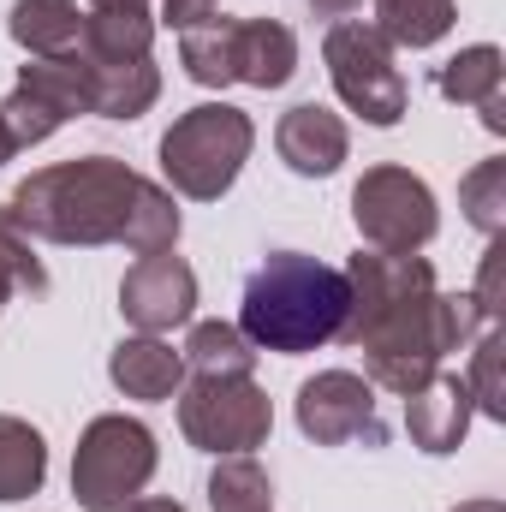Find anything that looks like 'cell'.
Returning a JSON list of instances; mask_svg holds the SVG:
<instances>
[{
    "instance_id": "6da1fadb",
    "label": "cell",
    "mask_w": 506,
    "mask_h": 512,
    "mask_svg": "<svg viewBox=\"0 0 506 512\" xmlns=\"http://www.w3.org/2000/svg\"><path fill=\"white\" fill-rule=\"evenodd\" d=\"M18 227L48 245H126L137 256L173 251L179 245V203L155 179L131 173L114 155H84V161H54L30 173L12 203Z\"/></svg>"
},
{
    "instance_id": "7a4b0ae2",
    "label": "cell",
    "mask_w": 506,
    "mask_h": 512,
    "mask_svg": "<svg viewBox=\"0 0 506 512\" xmlns=\"http://www.w3.org/2000/svg\"><path fill=\"white\" fill-rule=\"evenodd\" d=\"M346 322V274L316 262L304 251H274L251 280H245V304H239V334L256 352H316L328 340H340Z\"/></svg>"
},
{
    "instance_id": "3957f363",
    "label": "cell",
    "mask_w": 506,
    "mask_h": 512,
    "mask_svg": "<svg viewBox=\"0 0 506 512\" xmlns=\"http://www.w3.org/2000/svg\"><path fill=\"white\" fill-rule=\"evenodd\" d=\"M251 143H256V126L251 114L227 108V102H203L191 114H179L167 137H161V173L179 197L191 203H215L233 191L239 167L251 161Z\"/></svg>"
},
{
    "instance_id": "277c9868",
    "label": "cell",
    "mask_w": 506,
    "mask_h": 512,
    "mask_svg": "<svg viewBox=\"0 0 506 512\" xmlns=\"http://www.w3.org/2000/svg\"><path fill=\"white\" fill-rule=\"evenodd\" d=\"M155 435L126 417V411H108L96 417L84 435H78V459H72V495L84 512H126L149 477H155Z\"/></svg>"
},
{
    "instance_id": "5b68a950",
    "label": "cell",
    "mask_w": 506,
    "mask_h": 512,
    "mask_svg": "<svg viewBox=\"0 0 506 512\" xmlns=\"http://www.w3.org/2000/svg\"><path fill=\"white\" fill-rule=\"evenodd\" d=\"M179 429L191 447L233 459L268 441L274 405L251 376H191V387H179Z\"/></svg>"
},
{
    "instance_id": "8992f818",
    "label": "cell",
    "mask_w": 506,
    "mask_h": 512,
    "mask_svg": "<svg viewBox=\"0 0 506 512\" xmlns=\"http://www.w3.org/2000/svg\"><path fill=\"white\" fill-rule=\"evenodd\" d=\"M322 60H328V78L340 90V102L352 114H364L370 126H399L405 114V78L393 66V42L381 36L376 24L364 18H340L322 42Z\"/></svg>"
},
{
    "instance_id": "52a82bcc",
    "label": "cell",
    "mask_w": 506,
    "mask_h": 512,
    "mask_svg": "<svg viewBox=\"0 0 506 512\" xmlns=\"http://www.w3.org/2000/svg\"><path fill=\"white\" fill-rule=\"evenodd\" d=\"M352 221H358L364 251H387V256H417L441 227L435 191L411 167H370L352 185Z\"/></svg>"
},
{
    "instance_id": "ba28073f",
    "label": "cell",
    "mask_w": 506,
    "mask_h": 512,
    "mask_svg": "<svg viewBox=\"0 0 506 512\" xmlns=\"http://www.w3.org/2000/svg\"><path fill=\"white\" fill-rule=\"evenodd\" d=\"M298 429L316 447H346V441H381L376 423V387L352 370H322L298 387Z\"/></svg>"
},
{
    "instance_id": "9c48e42d",
    "label": "cell",
    "mask_w": 506,
    "mask_h": 512,
    "mask_svg": "<svg viewBox=\"0 0 506 512\" xmlns=\"http://www.w3.org/2000/svg\"><path fill=\"white\" fill-rule=\"evenodd\" d=\"M197 310V274L191 262L173 251L137 256L120 280V316L137 334H173L179 322H191Z\"/></svg>"
},
{
    "instance_id": "30bf717a",
    "label": "cell",
    "mask_w": 506,
    "mask_h": 512,
    "mask_svg": "<svg viewBox=\"0 0 506 512\" xmlns=\"http://www.w3.org/2000/svg\"><path fill=\"white\" fill-rule=\"evenodd\" d=\"M274 149H280V161H286L298 179H328V173L346 161L352 131H346L340 114H328L322 102H298V108L280 114V126H274Z\"/></svg>"
},
{
    "instance_id": "8fae6325",
    "label": "cell",
    "mask_w": 506,
    "mask_h": 512,
    "mask_svg": "<svg viewBox=\"0 0 506 512\" xmlns=\"http://www.w3.org/2000/svg\"><path fill=\"white\" fill-rule=\"evenodd\" d=\"M471 417H477V405H471L465 376H441V370H435L417 393H405V435H411V447H423V453H435V459L465 441Z\"/></svg>"
},
{
    "instance_id": "7c38bea8",
    "label": "cell",
    "mask_w": 506,
    "mask_h": 512,
    "mask_svg": "<svg viewBox=\"0 0 506 512\" xmlns=\"http://www.w3.org/2000/svg\"><path fill=\"white\" fill-rule=\"evenodd\" d=\"M506 60L495 42H477V48H465V54H453L441 72H435V90L447 96V102H465V108H477L483 114V126L501 137L506 131Z\"/></svg>"
},
{
    "instance_id": "4fadbf2b",
    "label": "cell",
    "mask_w": 506,
    "mask_h": 512,
    "mask_svg": "<svg viewBox=\"0 0 506 512\" xmlns=\"http://www.w3.org/2000/svg\"><path fill=\"white\" fill-rule=\"evenodd\" d=\"M108 376L126 399H173L185 387V358L161 334H126L108 358Z\"/></svg>"
},
{
    "instance_id": "5bb4252c",
    "label": "cell",
    "mask_w": 506,
    "mask_h": 512,
    "mask_svg": "<svg viewBox=\"0 0 506 512\" xmlns=\"http://www.w3.org/2000/svg\"><path fill=\"white\" fill-rule=\"evenodd\" d=\"M298 72V36L280 18H239V84L280 90Z\"/></svg>"
},
{
    "instance_id": "9a60e30c",
    "label": "cell",
    "mask_w": 506,
    "mask_h": 512,
    "mask_svg": "<svg viewBox=\"0 0 506 512\" xmlns=\"http://www.w3.org/2000/svg\"><path fill=\"white\" fill-rule=\"evenodd\" d=\"M6 30H12V42L30 60H54V54H72L78 48L84 18H78V0H12Z\"/></svg>"
},
{
    "instance_id": "2e32d148",
    "label": "cell",
    "mask_w": 506,
    "mask_h": 512,
    "mask_svg": "<svg viewBox=\"0 0 506 512\" xmlns=\"http://www.w3.org/2000/svg\"><path fill=\"white\" fill-rule=\"evenodd\" d=\"M84 66H90V96H96V114H102V120H137V114H149L155 96H161L155 60H114V66L84 60Z\"/></svg>"
},
{
    "instance_id": "e0dca14e",
    "label": "cell",
    "mask_w": 506,
    "mask_h": 512,
    "mask_svg": "<svg viewBox=\"0 0 506 512\" xmlns=\"http://www.w3.org/2000/svg\"><path fill=\"white\" fill-rule=\"evenodd\" d=\"M179 66L203 90L239 84V18H209L197 30H179Z\"/></svg>"
},
{
    "instance_id": "ac0fdd59",
    "label": "cell",
    "mask_w": 506,
    "mask_h": 512,
    "mask_svg": "<svg viewBox=\"0 0 506 512\" xmlns=\"http://www.w3.org/2000/svg\"><path fill=\"white\" fill-rule=\"evenodd\" d=\"M48 477V441L24 417H0V501H30Z\"/></svg>"
},
{
    "instance_id": "d6986e66",
    "label": "cell",
    "mask_w": 506,
    "mask_h": 512,
    "mask_svg": "<svg viewBox=\"0 0 506 512\" xmlns=\"http://www.w3.org/2000/svg\"><path fill=\"white\" fill-rule=\"evenodd\" d=\"M149 42H155L149 12H90L84 36H78V54L114 66V60H149Z\"/></svg>"
},
{
    "instance_id": "ffe728a7",
    "label": "cell",
    "mask_w": 506,
    "mask_h": 512,
    "mask_svg": "<svg viewBox=\"0 0 506 512\" xmlns=\"http://www.w3.org/2000/svg\"><path fill=\"white\" fill-rule=\"evenodd\" d=\"M179 358L191 376H251L256 370V346L239 334V322H197Z\"/></svg>"
},
{
    "instance_id": "44dd1931",
    "label": "cell",
    "mask_w": 506,
    "mask_h": 512,
    "mask_svg": "<svg viewBox=\"0 0 506 512\" xmlns=\"http://www.w3.org/2000/svg\"><path fill=\"white\" fill-rule=\"evenodd\" d=\"M376 30L393 48H435L453 30V0H376Z\"/></svg>"
},
{
    "instance_id": "7402d4cb",
    "label": "cell",
    "mask_w": 506,
    "mask_h": 512,
    "mask_svg": "<svg viewBox=\"0 0 506 512\" xmlns=\"http://www.w3.org/2000/svg\"><path fill=\"white\" fill-rule=\"evenodd\" d=\"M209 507L215 512H274V483L251 453H233L209 477Z\"/></svg>"
},
{
    "instance_id": "603a6c76",
    "label": "cell",
    "mask_w": 506,
    "mask_h": 512,
    "mask_svg": "<svg viewBox=\"0 0 506 512\" xmlns=\"http://www.w3.org/2000/svg\"><path fill=\"white\" fill-rule=\"evenodd\" d=\"M459 209L477 233L501 239L506 233V161H477L465 179H459Z\"/></svg>"
},
{
    "instance_id": "cb8c5ba5",
    "label": "cell",
    "mask_w": 506,
    "mask_h": 512,
    "mask_svg": "<svg viewBox=\"0 0 506 512\" xmlns=\"http://www.w3.org/2000/svg\"><path fill=\"white\" fill-rule=\"evenodd\" d=\"M12 292H48V268L30 245V233L18 227V215L0 203V304Z\"/></svg>"
},
{
    "instance_id": "d4e9b609",
    "label": "cell",
    "mask_w": 506,
    "mask_h": 512,
    "mask_svg": "<svg viewBox=\"0 0 506 512\" xmlns=\"http://www.w3.org/2000/svg\"><path fill=\"white\" fill-rule=\"evenodd\" d=\"M465 387H471V405H477L483 417H506V393H501V328H483Z\"/></svg>"
},
{
    "instance_id": "484cf974",
    "label": "cell",
    "mask_w": 506,
    "mask_h": 512,
    "mask_svg": "<svg viewBox=\"0 0 506 512\" xmlns=\"http://www.w3.org/2000/svg\"><path fill=\"white\" fill-rule=\"evenodd\" d=\"M221 12V0H161V18L173 24V30H197V24H209Z\"/></svg>"
},
{
    "instance_id": "4316f807",
    "label": "cell",
    "mask_w": 506,
    "mask_h": 512,
    "mask_svg": "<svg viewBox=\"0 0 506 512\" xmlns=\"http://www.w3.org/2000/svg\"><path fill=\"white\" fill-rule=\"evenodd\" d=\"M304 6H310L316 18H346V12H358L364 0H304Z\"/></svg>"
},
{
    "instance_id": "83f0119b",
    "label": "cell",
    "mask_w": 506,
    "mask_h": 512,
    "mask_svg": "<svg viewBox=\"0 0 506 512\" xmlns=\"http://www.w3.org/2000/svg\"><path fill=\"white\" fill-rule=\"evenodd\" d=\"M126 512H185V507H179V501H167V495H137Z\"/></svg>"
},
{
    "instance_id": "f1b7e54d",
    "label": "cell",
    "mask_w": 506,
    "mask_h": 512,
    "mask_svg": "<svg viewBox=\"0 0 506 512\" xmlns=\"http://www.w3.org/2000/svg\"><path fill=\"white\" fill-rule=\"evenodd\" d=\"M90 12H149V0H90Z\"/></svg>"
},
{
    "instance_id": "f546056e",
    "label": "cell",
    "mask_w": 506,
    "mask_h": 512,
    "mask_svg": "<svg viewBox=\"0 0 506 512\" xmlns=\"http://www.w3.org/2000/svg\"><path fill=\"white\" fill-rule=\"evenodd\" d=\"M453 512H506L501 501H465V507H453Z\"/></svg>"
},
{
    "instance_id": "4dcf8cb0",
    "label": "cell",
    "mask_w": 506,
    "mask_h": 512,
    "mask_svg": "<svg viewBox=\"0 0 506 512\" xmlns=\"http://www.w3.org/2000/svg\"><path fill=\"white\" fill-rule=\"evenodd\" d=\"M12 155H18V149H12V137H6V126H0V167H6Z\"/></svg>"
}]
</instances>
